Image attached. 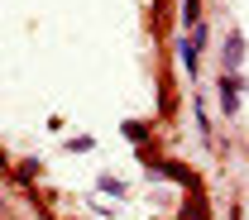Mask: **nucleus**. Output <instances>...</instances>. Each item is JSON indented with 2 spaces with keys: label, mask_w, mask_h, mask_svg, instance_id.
<instances>
[{
  "label": "nucleus",
  "mask_w": 249,
  "mask_h": 220,
  "mask_svg": "<svg viewBox=\"0 0 249 220\" xmlns=\"http://www.w3.org/2000/svg\"><path fill=\"white\" fill-rule=\"evenodd\" d=\"M240 53H245V38H240V34H230V43H225V67H230V72L240 67Z\"/></svg>",
  "instance_id": "f257e3e1"
},
{
  "label": "nucleus",
  "mask_w": 249,
  "mask_h": 220,
  "mask_svg": "<svg viewBox=\"0 0 249 220\" xmlns=\"http://www.w3.org/2000/svg\"><path fill=\"white\" fill-rule=\"evenodd\" d=\"M0 163H5V158H0Z\"/></svg>",
  "instance_id": "f03ea898"
}]
</instances>
